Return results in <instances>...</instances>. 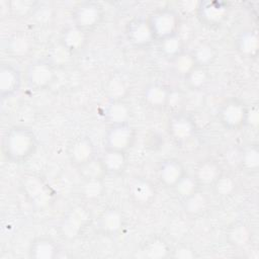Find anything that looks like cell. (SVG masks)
I'll return each mask as SVG.
<instances>
[{"label":"cell","instance_id":"obj_37","mask_svg":"<svg viewBox=\"0 0 259 259\" xmlns=\"http://www.w3.org/2000/svg\"><path fill=\"white\" fill-rule=\"evenodd\" d=\"M8 7L13 15L18 17L27 16L29 14H33L35 10H37V2L35 1H11L8 3Z\"/></svg>","mask_w":259,"mask_h":259},{"label":"cell","instance_id":"obj_4","mask_svg":"<svg viewBox=\"0 0 259 259\" xmlns=\"http://www.w3.org/2000/svg\"><path fill=\"white\" fill-rule=\"evenodd\" d=\"M55 78V66L50 60H35L26 68V83L33 90H44L50 87Z\"/></svg>","mask_w":259,"mask_h":259},{"label":"cell","instance_id":"obj_12","mask_svg":"<svg viewBox=\"0 0 259 259\" xmlns=\"http://www.w3.org/2000/svg\"><path fill=\"white\" fill-rule=\"evenodd\" d=\"M128 195L137 205L148 206L155 199L156 188L149 179L137 177L128 184Z\"/></svg>","mask_w":259,"mask_h":259},{"label":"cell","instance_id":"obj_2","mask_svg":"<svg viewBox=\"0 0 259 259\" xmlns=\"http://www.w3.org/2000/svg\"><path fill=\"white\" fill-rule=\"evenodd\" d=\"M147 19L156 40H161L178 33L180 17L173 8H159L151 13Z\"/></svg>","mask_w":259,"mask_h":259},{"label":"cell","instance_id":"obj_8","mask_svg":"<svg viewBox=\"0 0 259 259\" xmlns=\"http://www.w3.org/2000/svg\"><path fill=\"white\" fill-rule=\"evenodd\" d=\"M88 210L79 205L74 206L64 215L60 224L61 235L68 240L77 238L85 229L89 221Z\"/></svg>","mask_w":259,"mask_h":259},{"label":"cell","instance_id":"obj_26","mask_svg":"<svg viewBox=\"0 0 259 259\" xmlns=\"http://www.w3.org/2000/svg\"><path fill=\"white\" fill-rule=\"evenodd\" d=\"M238 164L240 168L249 173H256L259 168V149L257 145H248L244 147L238 157Z\"/></svg>","mask_w":259,"mask_h":259},{"label":"cell","instance_id":"obj_15","mask_svg":"<svg viewBox=\"0 0 259 259\" xmlns=\"http://www.w3.org/2000/svg\"><path fill=\"white\" fill-rule=\"evenodd\" d=\"M170 91L171 90L164 84L159 82L150 83L143 91L144 102L154 109L165 108L168 105Z\"/></svg>","mask_w":259,"mask_h":259},{"label":"cell","instance_id":"obj_10","mask_svg":"<svg viewBox=\"0 0 259 259\" xmlns=\"http://www.w3.org/2000/svg\"><path fill=\"white\" fill-rule=\"evenodd\" d=\"M168 132L176 143L184 144L195 137L196 124L188 114L178 112L170 117Z\"/></svg>","mask_w":259,"mask_h":259},{"label":"cell","instance_id":"obj_27","mask_svg":"<svg viewBox=\"0 0 259 259\" xmlns=\"http://www.w3.org/2000/svg\"><path fill=\"white\" fill-rule=\"evenodd\" d=\"M142 257L150 259L165 258L170 255V248L166 241L160 237H154L148 240L141 249Z\"/></svg>","mask_w":259,"mask_h":259},{"label":"cell","instance_id":"obj_7","mask_svg":"<svg viewBox=\"0 0 259 259\" xmlns=\"http://www.w3.org/2000/svg\"><path fill=\"white\" fill-rule=\"evenodd\" d=\"M136 141V131L130 123L110 125L104 135V148L126 153Z\"/></svg>","mask_w":259,"mask_h":259},{"label":"cell","instance_id":"obj_20","mask_svg":"<svg viewBox=\"0 0 259 259\" xmlns=\"http://www.w3.org/2000/svg\"><path fill=\"white\" fill-rule=\"evenodd\" d=\"M222 167L215 160L205 159L197 165L193 176L196 179L199 187H207L211 186L214 183V181L222 174Z\"/></svg>","mask_w":259,"mask_h":259},{"label":"cell","instance_id":"obj_33","mask_svg":"<svg viewBox=\"0 0 259 259\" xmlns=\"http://www.w3.org/2000/svg\"><path fill=\"white\" fill-rule=\"evenodd\" d=\"M185 84L191 90H201L209 82L210 76L207 68L201 66H195L185 77Z\"/></svg>","mask_w":259,"mask_h":259},{"label":"cell","instance_id":"obj_30","mask_svg":"<svg viewBox=\"0 0 259 259\" xmlns=\"http://www.w3.org/2000/svg\"><path fill=\"white\" fill-rule=\"evenodd\" d=\"M183 48V40L178 33L159 40V51L161 55L170 61L184 52Z\"/></svg>","mask_w":259,"mask_h":259},{"label":"cell","instance_id":"obj_24","mask_svg":"<svg viewBox=\"0 0 259 259\" xmlns=\"http://www.w3.org/2000/svg\"><path fill=\"white\" fill-rule=\"evenodd\" d=\"M23 190L31 203L42 205L49 199L48 191L41 180L34 176H29L23 182Z\"/></svg>","mask_w":259,"mask_h":259},{"label":"cell","instance_id":"obj_25","mask_svg":"<svg viewBox=\"0 0 259 259\" xmlns=\"http://www.w3.org/2000/svg\"><path fill=\"white\" fill-rule=\"evenodd\" d=\"M226 236L231 245L235 247H245L251 241L252 232L245 223L236 222L229 226Z\"/></svg>","mask_w":259,"mask_h":259},{"label":"cell","instance_id":"obj_40","mask_svg":"<svg viewBox=\"0 0 259 259\" xmlns=\"http://www.w3.org/2000/svg\"><path fill=\"white\" fill-rule=\"evenodd\" d=\"M251 123V125L253 126H256L257 123H258V109H257V106L254 105L251 110L248 108V114H247V123L246 124H249Z\"/></svg>","mask_w":259,"mask_h":259},{"label":"cell","instance_id":"obj_22","mask_svg":"<svg viewBox=\"0 0 259 259\" xmlns=\"http://www.w3.org/2000/svg\"><path fill=\"white\" fill-rule=\"evenodd\" d=\"M236 50L246 58H255L259 51V37L256 30L245 29L235 39Z\"/></svg>","mask_w":259,"mask_h":259},{"label":"cell","instance_id":"obj_23","mask_svg":"<svg viewBox=\"0 0 259 259\" xmlns=\"http://www.w3.org/2000/svg\"><path fill=\"white\" fill-rule=\"evenodd\" d=\"M182 201L184 211L191 217L203 214L208 210L210 205V200L208 196L199 189H197L188 197L184 198Z\"/></svg>","mask_w":259,"mask_h":259},{"label":"cell","instance_id":"obj_34","mask_svg":"<svg viewBox=\"0 0 259 259\" xmlns=\"http://www.w3.org/2000/svg\"><path fill=\"white\" fill-rule=\"evenodd\" d=\"M237 186L238 184L235 177L225 172H222V174L211 185L214 193L221 197H229L234 194Z\"/></svg>","mask_w":259,"mask_h":259},{"label":"cell","instance_id":"obj_3","mask_svg":"<svg viewBox=\"0 0 259 259\" xmlns=\"http://www.w3.org/2000/svg\"><path fill=\"white\" fill-rule=\"evenodd\" d=\"M248 107L238 98L226 100L218 111L221 124L230 131H238L247 123Z\"/></svg>","mask_w":259,"mask_h":259},{"label":"cell","instance_id":"obj_1","mask_svg":"<svg viewBox=\"0 0 259 259\" xmlns=\"http://www.w3.org/2000/svg\"><path fill=\"white\" fill-rule=\"evenodd\" d=\"M2 149L5 157L14 163L28 160L37 149V139L27 126L15 125L3 137Z\"/></svg>","mask_w":259,"mask_h":259},{"label":"cell","instance_id":"obj_39","mask_svg":"<svg viewBox=\"0 0 259 259\" xmlns=\"http://www.w3.org/2000/svg\"><path fill=\"white\" fill-rule=\"evenodd\" d=\"M173 257L182 258V259L192 258V257H194V252L192 250H190L188 247H182V248L177 249L176 251H173Z\"/></svg>","mask_w":259,"mask_h":259},{"label":"cell","instance_id":"obj_36","mask_svg":"<svg viewBox=\"0 0 259 259\" xmlns=\"http://www.w3.org/2000/svg\"><path fill=\"white\" fill-rule=\"evenodd\" d=\"M172 189L183 200L184 198L195 192L197 189H199V185L194 176L185 174Z\"/></svg>","mask_w":259,"mask_h":259},{"label":"cell","instance_id":"obj_29","mask_svg":"<svg viewBox=\"0 0 259 259\" xmlns=\"http://www.w3.org/2000/svg\"><path fill=\"white\" fill-rule=\"evenodd\" d=\"M105 191V185L102 177L85 178L80 186V194L87 200H96L100 198Z\"/></svg>","mask_w":259,"mask_h":259},{"label":"cell","instance_id":"obj_35","mask_svg":"<svg viewBox=\"0 0 259 259\" xmlns=\"http://www.w3.org/2000/svg\"><path fill=\"white\" fill-rule=\"evenodd\" d=\"M171 62L173 71L176 74L183 77H185L196 66L195 61L190 52H182Z\"/></svg>","mask_w":259,"mask_h":259},{"label":"cell","instance_id":"obj_11","mask_svg":"<svg viewBox=\"0 0 259 259\" xmlns=\"http://www.w3.org/2000/svg\"><path fill=\"white\" fill-rule=\"evenodd\" d=\"M68 157L71 163L80 168L95 158V147L87 136L75 138L68 147Z\"/></svg>","mask_w":259,"mask_h":259},{"label":"cell","instance_id":"obj_17","mask_svg":"<svg viewBox=\"0 0 259 259\" xmlns=\"http://www.w3.org/2000/svg\"><path fill=\"white\" fill-rule=\"evenodd\" d=\"M132 108L130 104L122 100H109L104 108V117L110 123L113 124H122L130 123L132 117Z\"/></svg>","mask_w":259,"mask_h":259},{"label":"cell","instance_id":"obj_19","mask_svg":"<svg viewBox=\"0 0 259 259\" xmlns=\"http://www.w3.org/2000/svg\"><path fill=\"white\" fill-rule=\"evenodd\" d=\"M87 38V31L73 24L63 30L60 37V44L72 55L81 51L85 47Z\"/></svg>","mask_w":259,"mask_h":259},{"label":"cell","instance_id":"obj_9","mask_svg":"<svg viewBox=\"0 0 259 259\" xmlns=\"http://www.w3.org/2000/svg\"><path fill=\"white\" fill-rule=\"evenodd\" d=\"M125 35L128 42L137 49L148 48L156 40L148 19L141 17L134 18L126 24Z\"/></svg>","mask_w":259,"mask_h":259},{"label":"cell","instance_id":"obj_18","mask_svg":"<svg viewBox=\"0 0 259 259\" xmlns=\"http://www.w3.org/2000/svg\"><path fill=\"white\" fill-rule=\"evenodd\" d=\"M99 160L105 174L112 175H118L123 173L128 164V158L126 153L107 149H105Z\"/></svg>","mask_w":259,"mask_h":259},{"label":"cell","instance_id":"obj_38","mask_svg":"<svg viewBox=\"0 0 259 259\" xmlns=\"http://www.w3.org/2000/svg\"><path fill=\"white\" fill-rule=\"evenodd\" d=\"M81 176L83 179L85 178H99L102 177L105 174L104 169L100 163V160H96L95 158L91 161H89L88 163H86L85 165L81 166L79 168Z\"/></svg>","mask_w":259,"mask_h":259},{"label":"cell","instance_id":"obj_16","mask_svg":"<svg viewBox=\"0 0 259 259\" xmlns=\"http://www.w3.org/2000/svg\"><path fill=\"white\" fill-rule=\"evenodd\" d=\"M98 226L100 231L107 236L118 234L124 226V217L117 207H109L103 210L99 217Z\"/></svg>","mask_w":259,"mask_h":259},{"label":"cell","instance_id":"obj_5","mask_svg":"<svg viewBox=\"0 0 259 259\" xmlns=\"http://www.w3.org/2000/svg\"><path fill=\"white\" fill-rule=\"evenodd\" d=\"M72 17L74 25L88 32L102 22L104 10L98 2L84 1L75 7Z\"/></svg>","mask_w":259,"mask_h":259},{"label":"cell","instance_id":"obj_14","mask_svg":"<svg viewBox=\"0 0 259 259\" xmlns=\"http://www.w3.org/2000/svg\"><path fill=\"white\" fill-rule=\"evenodd\" d=\"M21 86V74L10 64L0 66V95L7 98L18 92Z\"/></svg>","mask_w":259,"mask_h":259},{"label":"cell","instance_id":"obj_32","mask_svg":"<svg viewBox=\"0 0 259 259\" xmlns=\"http://www.w3.org/2000/svg\"><path fill=\"white\" fill-rule=\"evenodd\" d=\"M190 53L195 61V64L205 68L211 65L217 58V51L214 47L205 41L198 44Z\"/></svg>","mask_w":259,"mask_h":259},{"label":"cell","instance_id":"obj_28","mask_svg":"<svg viewBox=\"0 0 259 259\" xmlns=\"http://www.w3.org/2000/svg\"><path fill=\"white\" fill-rule=\"evenodd\" d=\"M104 92L109 100H122L128 93V86L121 75L114 74L107 79Z\"/></svg>","mask_w":259,"mask_h":259},{"label":"cell","instance_id":"obj_13","mask_svg":"<svg viewBox=\"0 0 259 259\" xmlns=\"http://www.w3.org/2000/svg\"><path fill=\"white\" fill-rule=\"evenodd\" d=\"M185 174L183 164L175 158H168L162 161L158 169V178L160 182L168 188H173Z\"/></svg>","mask_w":259,"mask_h":259},{"label":"cell","instance_id":"obj_31","mask_svg":"<svg viewBox=\"0 0 259 259\" xmlns=\"http://www.w3.org/2000/svg\"><path fill=\"white\" fill-rule=\"evenodd\" d=\"M31 48V39L23 33L13 34L7 42L8 52L17 58H22L28 55Z\"/></svg>","mask_w":259,"mask_h":259},{"label":"cell","instance_id":"obj_21","mask_svg":"<svg viewBox=\"0 0 259 259\" xmlns=\"http://www.w3.org/2000/svg\"><path fill=\"white\" fill-rule=\"evenodd\" d=\"M59 247L56 242L46 236L35 238L29 245L28 254L33 259H53L58 256Z\"/></svg>","mask_w":259,"mask_h":259},{"label":"cell","instance_id":"obj_6","mask_svg":"<svg viewBox=\"0 0 259 259\" xmlns=\"http://www.w3.org/2000/svg\"><path fill=\"white\" fill-rule=\"evenodd\" d=\"M230 9V5L227 2L205 0L197 3L196 15L202 24L209 27H217L228 18Z\"/></svg>","mask_w":259,"mask_h":259}]
</instances>
